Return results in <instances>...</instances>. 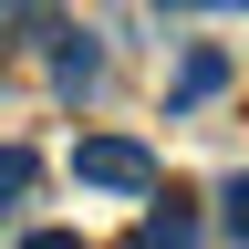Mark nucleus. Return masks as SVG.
<instances>
[{"label": "nucleus", "mask_w": 249, "mask_h": 249, "mask_svg": "<svg viewBox=\"0 0 249 249\" xmlns=\"http://www.w3.org/2000/svg\"><path fill=\"white\" fill-rule=\"evenodd\" d=\"M73 177L104 187V197H156V156H145L135 135H83V145H73Z\"/></svg>", "instance_id": "1"}, {"label": "nucleus", "mask_w": 249, "mask_h": 249, "mask_svg": "<svg viewBox=\"0 0 249 249\" xmlns=\"http://www.w3.org/2000/svg\"><path fill=\"white\" fill-rule=\"evenodd\" d=\"M31 42H62V0H0V52H31Z\"/></svg>", "instance_id": "2"}, {"label": "nucleus", "mask_w": 249, "mask_h": 249, "mask_svg": "<svg viewBox=\"0 0 249 249\" xmlns=\"http://www.w3.org/2000/svg\"><path fill=\"white\" fill-rule=\"evenodd\" d=\"M93 83H104V52H93V42H73V31H62V52H52V93H62V104H83Z\"/></svg>", "instance_id": "3"}, {"label": "nucleus", "mask_w": 249, "mask_h": 249, "mask_svg": "<svg viewBox=\"0 0 249 249\" xmlns=\"http://www.w3.org/2000/svg\"><path fill=\"white\" fill-rule=\"evenodd\" d=\"M218 83H229V52H187V62H177V83H166V104H177V114H197Z\"/></svg>", "instance_id": "4"}, {"label": "nucleus", "mask_w": 249, "mask_h": 249, "mask_svg": "<svg viewBox=\"0 0 249 249\" xmlns=\"http://www.w3.org/2000/svg\"><path fill=\"white\" fill-rule=\"evenodd\" d=\"M124 249H197V218H187V208H156V218H145Z\"/></svg>", "instance_id": "5"}, {"label": "nucleus", "mask_w": 249, "mask_h": 249, "mask_svg": "<svg viewBox=\"0 0 249 249\" xmlns=\"http://www.w3.org/2000/svg\"><path fill=\"white\" fill-rule=\"evenodd\" d=\"M31 187H42V156H31V145H0V208H21Z\"/></svg>", "instance_id": "6"}, {"label": "nucleus", "mask_w": 249, "mask_h": 249, "mask_svg": "<svg viewBox=\"0 0 249 249\" xmlns=\"http://www.w3.org/2000/svg\"><path fill=\"white\" fill-rule=\"evenodd\" d=\"M218 208H229V229H239V239H249V166H239V177H229V187H218Z\"/></svg>", "instance_id": "7"}, {"label": "nucleus", "mask_w": 249, "mask_h": 249, "mask_svg": "<svg viewBox=\"0 0 249 249\" xmlns=\"http://www.w3.org/2000/svg\"><path fill=\"white\" fill-rule=\"evenodd\" d=\"M21 249H83V229H31Z\"/></svg>", "instance_id": "8"}, {"label": "nucleus", "mask_w": 249, "mask_h": 249, "mask_svg": "<svg viewBox=\"0 0 249 249\" xmlns=\"http://www.w3.org/2000/svg\"><path fill=\"white\" fill-rule=\"evenodd\" d=\"M177 11H249V0H177Z\"/></svg>", "instance_id": "9"}]
</instances>
